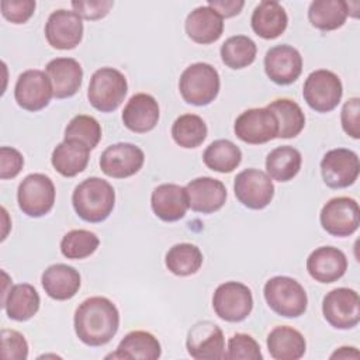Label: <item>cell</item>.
Listing matches in <instances>:
<instances>
[{
	"instance_id": "6da1fadb",
	"label": "cell",
	"mask_w": 360,
	"mask_h": 360,
	"mask_svg": "<svg viewBox=\"0 0 360 360\" xmlns=\"http://www.w3.org/2000/svg\"><path fill=\"white\" fill-rule=\"evenodd\" d=\"M73 326L76 336L87 346H104L117 335L120 312L105 297L86 298L75 311Z\"/></svg>"
},
{
	"instance_id": "7a4b0ae2",
	"label": "cell",
	"mask_w": 360,
	"mask_h": 360,
	"mask_svg": "<svg viewBox=\"0 0 360 360\" xmlns=\"http://www.w3.org/2000/svg\"><path fill=\"white\" fill-rule=\"evenodd\" d=\"M72 204L79 218L97 224L105 221L115 205L114 187L104 179L89 177L79 183L72 194Z\"/></svg>"
},
{
	"instance_id": "3957f363",
	"label": "cell",
	"mask_w": 360,
	"mask_h": 360,
	"mask_svg": "<svg viewBox=\"0 0 360 360\" xmlns=\"http://www.w3.org/2000/svg\"><path fill=\"white\" fill-rule=\"evenodd\" d=\"M269 308L284 318H298L305 314L308 297L304 287L292 277L274 276L263 287Z\"/></svg>"
},
{
	"instance_id": "277c9868",
	"label": "cell",
	"mask_w": 360,
	"mask_h": 360,
	"mask_svg": "<svg viewBox=\"0 0 360 360\" xmlns=\"http://www.w3.org/2000/svg\"><path fill=\"white\" fill-rule=\"evenodd\" d=\"M221 87L217 69L205 62H197L187 66L179 80V90L187 104L202 107L211 104Z\"/></svg>"
},
{
	"instance_id": "5b68a950",
	"label": "cell",
	"mask_w": 360,
	"mask_h": 360,
	"mask_svg": "<svg viewBox=\"0 0 360 360\" xmlns=\"http://www.w3.org/2000/svg\"><path fill=\"white\" fill-rule=\"evenodd\" d=\"M128 91L125 76L115 68L97 69L89 83V103L101 112L115 111L124 101Z\"/></svg>"
},
{
	"instance_id": "8992f818",
	"label": "cell",
	"mask_w": 360,
	"mask_h": 360,
	"mask_svg": "<svg viewBox=\"0 0 360 360\" xmlns=\"http://www.w3.org/2000/svg\"><path fill=\"white\" fill-rule=\"evenodd\" d=\"M55 195V184L49 176L31 173L18 184L17 202L27 217L41 218L53 208Z\"/></svg>"
},
{
	"instance_id": "52a82bcc",
	"label": "cell",
	"mask_w": 360,
	"mask_h": 360,
	"mask_svg": "<svg viewBox=\"0 0 360 360\" xmlns=\"http://www.w3.org/2000/svg\"><path fill=\"white\" fill-rule=\"evenodd\" d=\"M343 96V86L339 76L326 69H318L308 75L302 86L305 103L316 112L335 110Z\"/></svg>"
},
{
	"instance_id": "ba28073f",
	"label": "cell",
	"mask_w": 360,
	"mask_h": 360,
	"mask_svg": "<svg viewBox=\"0 0 360 360\" xmlns=\"http://www.w3.org/2000/svg\"><path fill=\"white\" fill-rule=\"evenodd\" d=\"M212 308L222 321L242 322L253 309L252 291L243 283L225 281L214 291Z\"/></svg>"
},
{
	"instance_id": "9c48e42d",
	"label": "cell",
	"mask_w": 360,
	"mask_h": 360,
	"mask_svg": "<svg viewBox=\"0 0 360 360\" xmlns=\"http://www.w3.org/2000/svg\"><path fill=\"white\" fill-rule=\"evenodd\" d=\"M322 314L335 329L347 330L360 322V298L353 288L339 287L330 290L322 300Z\"/></svg>"
},
{
	"instance_id": "30bf717a",
	"label": "cell",
	"mask_w": 360,
	"mask_h": 360,
	"mask_svg": "<svg viewBox=\"0 0 360 360\" xmlns=\"http://www.w3.org/2000/svg\"><path fill=\"white\" fill-rule=\"evenodd\" d=\"M233 193L243 207L249 210H263L274 197V184L266 172L250 167L236 174Z\"/></svg>"
},
{
	"instance_id": "8fae6325",
	"label": "cell",
	"mask_w": 360,
	"mask_h": 360,
	"mask_svg": "<svg viewBox=\"0 0 360 360\" xmlns=\"http://www.w3.org/2000/svg\"><path fill=\"white\" fill-rule=\"evenodd\" d=\"M321 226L332 236L346 238L353 235L360 225V208L354 198H330L321 210Z\"/></svg>"
},
{
	"instance_id": "7c38bea8",
	"label": "cell",
	"mask_w": 360,
	"mask_h": 360,
	"mask_svg": "<svg viewBox=\"0 0 360 360\" xmlns=\"http://www.w3.org/2000/svg\"><path fill=\"white\" fill-rule=\"evenodd\" d=\"M359 173V156L352 149H330L321 160V174L323 183L330 188H346L354 184Z\"/></svg>"
},
{
	"instance_id": "4fadbf2b",
	"label": "cell",
	"mask_w": 360,
	"mask_h": 360,
	"mask_svg": "<svg viewBox=\"0 0 360 360\" xmlns=\"http://www.w3.org/2000/svg\"><path fill=\"white\" fill-rule=\"evenodd\" d=\"M145 162L143 150L129 142L107 146L98 160L101 172L112 179H127L136 174Z\"/></svg>"
},
{
	"instance_id": "5bb4252c",
	"label": "cell",
	"mask_w": 360,
	"mask_h": 360,
	"mask_svg": "<svg viewBox=\"0 0 360 360\" xmlns=\"http://www.w3.org/2000/svg\"><path fill=\"white\" fill-rule=\"evenodd\" d=\"M233 132L245 143L262 145L277 138L278 125L274 114L266 107L249 108L235 120Z\"/></svg>"
},
{
	"instance_id": "9a60e30c",
	"label": "cell",
	"mask_w": 360,
	"mask_h": 360,
	"mask_svg": "<svg viewBox=\"0 0 360 360\" xmlns=\"http://www.w3.org/2000/svg\"><path fill=\"white\" fill-rule=\"evenodd\" d=\"M53 97V89L48 75L38 69L22 72L14 86V98L17 104L27 111H39L45 108Z\"/></svg>"
},
{
	"instance_id": "2e32d148",
	"label": "cell",
	"mask_w": 360,
	"mask_h": 360,
	"mask_svg": "<svg viewBox=\"0 0 360 360\" xmlns=\"http://www.w3.org/2000/svg\"><path fill=\"white\" fill-rule=\"evenodd\" d=\"M186 347L188 354L195 360L225 359L224 332L211 321H200L190 328Z\"/></svg>"
},
{
	"instance_id": "e0dca14e",
	"label": "cell",
	"mask_w": 360,
	"mask_h": 360,
	"mask_svg": "<svg viewBox=\"0 0 360 360\" xmlns=\"http://www.w3.org/2000/svg\"><path fill=\"white\" fill-rule=\"evenodd\" d=\"M45 38L55 49H73L82 42L83 21L75 11L65 8L55 10L46 20Z\"/></svg>"
},
{
	"instance_id": "ac0fdd59",
	"label": "cell",
	"mask_w": 360,
	"mask_h": 360,
	"mask_svg": "<svg viewBox=\"0 0 360 360\" xmlns=\"http://www.w3.org/2000/svg\"><path fill=\"white\" fill-rule=\"evenodd\" d=\"M264 72L276 84H291L302 72V56L291 45H276L264 55Z\"/></svg>"
},
{
	"instance_id": "d6986e66",
	"label": "cell",
	"mask_w": 360,
	"mask_h": 360,
	"mask_svg": "<svg viewBox=\"0 0 360 360\" xmlns=\"http://www.w3.org/2000/svg\"><path fill=\"white\" fill-rule=\"evenodd\" d=\"M186 191L188 197V208L201 214L217 212L224 207L228 197L225 184L221 180L208 176L188 181Z\"/></svg>"
},
{
	"instance_id": "ffe728a7",
	"label": "cell",
	"mask_w": 360,
	"mask_h": 360,
	"mask_svg": "<svg viewBox=\"0 0 360 360\" xmlns=\"http://www.w3.org/2000/svg\"><path fill=\"white\" fill-rule=\"evenodd\" d=\"M347 270L346 255L335 246H319L307 259V271L318 283H335Z\"/></svg>"
},
{
	"instance_id": "44dd1931",
	"label": "cell",
	"mask_w": 360,
	"mask_h": 360,
	"mask_svg": "<svg viewBox=\"0 0 360 360\" xmlns=\"http://www.w3.org/2000/svg\"><path fill=\"white\" fill-rule=\"evenodd\" d=\"M153 214L165 222H176L184 218L188 210L186 187L174 183H163L153 188L150 195Z\"/></svg>"
},
{
	"instance_id": "7402d4cb",
	"label": "cell",
	"mask_w": 360,
	"mask_h": 360,
	"mask_svg": "<svg viewBox=\"0 0 360 360\" xmlns=\"http://www.w3.org/2000/svg\"><path fill=\"white\" fill-rule=\"evenodd\" d=\"M124 125L135 134H146L152 131L160 117L156 98L148 93L134 94L122 110Z\"/></svg>"
},
{
	"instance_id": "603a6c76",
	"label": "cell",
	"mask_w": 360,
	"mask_h": 360,
	"mask_svg": "<svg viewBox=\"0 0 360 360\" xmlns=\"http://www.w3.org/2000/svg\"><path fill=\"white\" fill-rule=\"evenodd\" d=\"M45 73L51 80L53 97L56 98H69L82 87L83 69L73 58H55L49 60L45 66Z\"/></svg>"
},
{
	"instance_id": "cb8c5ba5",
	"label": "cell",
	"mask_w": 360,
	"mask_h": 360,
	"mask_svg": "<svg viewBox=\"0 0 360 360\" xmlns=\"http://www.w3.org/2000/svg\"><path fill=\"white\" fill-rule=\"evenodd\" d=\"M41 284L49 298L66 301L79 292L82 278L75 267L65 263H55L44 270Z\"/></svg>"
},
{
	"instance_id": "d4e9b609",
	"label": "cell",
	"mask_w": 360,
	"mask_h": 360,
	"mask_svg": "<svg viewBox=\"0 0 360 360\" xmlns=\"http://www.w3.org/2000/svg\"><path fill=\"white\" fill-rule=\"evenodd\" d=\"M184 28L191 41L208 45L221 38L224 32V18L210 6H200L187 15Z\"/></svg>"
},
{
	"instance_id": "484cf974",
	"label": "cell",
	"mask_w": 360,
	"mask_h": 360,
	"mask_svg": "<svg viewBox=\"0 0 360 360\" xmlns=\"http://www.w3.org/2000/svg\"><path fill=\"white\" fill-rule=\"evenodd\" d=\"M252 30L263 39L278 38L288 25V15L284 7L273 0L260 1L250 18Z\"/></svg>"
},
{
	"instance_id": "4316f807",
	"label": "cell",
	"mask_w": 360,
	"mask_h": 360,
	"mask_svg": "<svg viewBox=\"0 0 360 360\" xmlns=\"http://www.w3.org/2000/svg\"><path fill=\"white\" fill-rule=\"evenodd\" d=\"M267 350L274 360H298L305 354L307 342L292 326H276L267 335Z\"/></svg>"
},
{
	"instance_id": "83f0119b",
	"label": "cell",
	"mask_w": 360,
	"mask_h": 360,
	"mask_svg": "<svg viewBox=\"0 0 360 360\" xmlns=\"http://www.w3.org/2000/svg\"><path fill=\"white\" fill-rule=\"evenodd\" d=\"M1 302L10 319L24 322L31 319L38 312L41 298L34 285L20 283L10 287Z\"/></svg>"
},
{
	"instance_id": "f1b7e54d",
	"label": "cell",
	"mask_w": 360,
	"mask_h": 360,
	"mask_svg": "<svg viewBox=\"0 0 360 360\" xmlns=\"http://www.w3.org/2000/svg\"><path fill=\"white\" fill-rule=\"evenodd\" d=\"M162 354L159 340L146 330H132L127 333L117 346V350L107 359H143L156 360Z\"/></svg>"
},
{
	"instance_id": "f546056e",
	"label": "cell",
	"mask_w": 360,
	"mask_h": 360,
	"mask_svg": "<svg viewBox=\"0 0 360 360\" xmlns=\"http://www.w3.org/2000/svg\"><path fill=\"white\" fill-rule=\"evenodd\" d=\"M90 150L76 142V141H65L58 143L52 152L51 163L53 169L63 177H75L82 173L90 159Z\"/></svg>"
},
{
	"instance_id": "4dcf8cb0",
	"label": "cell",
	"mask_w": 360,
	"mask_h": 360,
	"mask_svg": "<svg viewBox=\"0 0 360 360\" xmlns=\"http://www.w3.org/2000/svg\"><path fill=\"white\" fill-rule=\"evenodd\" d=\"M349 15V3L343 0H315L309 4L308 20L321 31L340 28Z\"/></svg>"
},
{
	"instance_id": "1f68e13d",
	"label": "cell",
	"mask_w": 360,
	"mask_h": 360,
	"mask_svg": "<svg viewBox=\"0 0 360 360\" xmlns=\"http://www.w3.org/2000/svg\"><path fill=\"white\" fill-rule=\"evenodd\" d=\"M302 163V156L298 149L290 145H281L274 148L266 158V173L270 179L280 183L292 180Z\"/></svg>"
},
{
	"instance_id": "d6a6232c",
	"label": "cell",
	"mask_w": 360,
	"mask_h": 360,
	"mask_svg": "<svg viewBox=\"0 0 360 360\" xmlns=\"http://www.w3.org/2000/svg\"><path fill=\"white\" fill-rule=\"evenodd\" d=\"M266 108L271 111L277 120V138H295L304 129L305 115L301 107L294 100L277 98L271 101Z\"/></svg>"
},
{
	"instance_id": "836d02e7",
	"label": "cell",
	"mask_w": 360,
	"mask_h": 360,
	"mask_svg": "<svg viewBox=\"0 0 360 360\" xmlns=\"http://www.w3.org/2000/svg\"><path fill=\"white\" fill-rule=\"evenodd\" d=\"M202 253L198 246L193 243H176L165 256V264L170 273L179 277L195 274L202 266Z\"/></svg>"
},
{
	"instance_id": "e575fe53",
	"label": "cell",
	"mask_w": 360,
	"mask_h": 360,
	"mask_svg": "<svg viewBox=\"0 0 360 360\" xmlns=\"http://www.w3.org/2000/svg\"><path fill=\"white\" fill-rule=\"evenodd\" d=\"M204 165L218 173H231L242 162V150L229 139L211 142L202 153Z\"/></svg>"
},
{
	"instance_id": "d590c367",
	"label": "cell",
	"mask_w": 360,
	"mask_h": 360,
	"mask_svg": "<svg viewBox=\"0 0 360 360\" xmlns=\"http://www.w3.org/2000/svg\"><path fill=\"white\" fill-rule=\"evenodd\" d=\"M219 53L225 66L231 69H243L255 62L257 46L255 41L246 35H233L225 39Z\"/></svg>"
},
{
	"instance_id": "8d00e7d4",
	"label": "cell",
	"mask_w": 360,
	"mask_h": 360,
	"mask_svg": "<svg viewBox=\"0 0 360 360\" xmlns=\"http://www.w3.org/2000/svg\"><path fill=\"white\" fill-rule=\"evenodd\" d=\"M207 132V124L197 114H183L172 125L173 141L184 149L200 146L205 141Z\"/></svg>"
},
{
	"instance_id": "74e56055",
	"label": "cell",
	"mask_w": 360,
	"mask_h": 360,
	"mask_svg": "<svg viewBox=\"0 0 360 360\" xmlns=\"http://www.w3.org/2000/svg\"><path fill=\"white\" fill-rule=\"evenodd\" d=\"M100 245L98 236L87 229H72L60 240V253L72 260L91 256Z\"/></svg>"
},
{
	"instance_id": "f35d334b",
	"label": "cell",
	"mask_w": 360,
	"mask_h": 360,
	"mask_svg": "<svg viewBox=\"0 0 360 360\" xmlns=\"http://www.w3.org/2000/svg\"><path fill=\"white\" fill-rule=\"evenodd\" d=\"M63 139L76 141L84 145L89 150H93L101 139V127L94 117L79 114L68 122Z\"/></svg>"
},
{
	"instance_id": "ab89813d",
	"label": "cell",
	"mask_w": 360,
	"mask_h": 360,
	"mask_svg": "<svg viewBox=\"0 0 360 360\" xmlns=\"http://www.w3.org/2000/svg\"><path fill=\"white\" fill-rule=\"evenodd\" d=\"M225 359L229 360H262L259 343L248 333H235L228 339Z\"/></svg>"
},
{
	"instance_id": "60d3db41",
	"label": "cell",
	"mask_w": 360,
	"mask_h": 360,
	"mask_svg": "<svg viewBox=\"0 0 360 360\" xmlns=\"http://www.w3.org/2000/svg\"><path fill=\"white\" fill-rule=\"evenodd\" d=\"M1 357L6 360H25L28 343L22 333L14 329H1Z\"/></svg>"
},
{
	"instance_id": "b9f144b4",
	"label": "cell",
	"mask_w": 360,
	"mask_h": 360,
	"mask_svg": "<svg viewBox=\"0 0 360 360\" xmlns=\"http://www.w3.org/2000/svg\"><path fill=\"white\" fill-rule=\"evenodd\" d=\"M34 0H1V14L3 17L13 24L27 22L35 11Z\"/></svg>"
},
{
	"instance_id": "7bdbcfd3",
	"label": "cell",
	"mask_w": 360,
	"mask_h": 360,
	"mask_svg": "<svg viewBox=\"0 0 360 360\" xmlns=\"http://www.w3.org/2000/svg\"><path fill=\"white\" fill-rule=\"evenodd\" d=\"M73 11L84 20L96 21L100 18H104L110 10L114 6V1L111 0H79L70 3Z\"/></svg>"
},
{
	"instance_id": "ee69618b",
	"label": "cell",
	"mask_w": 360,
	"mask_h": 360,
	"mask_svg": "<svg viewBox=\"0 0 360 360\" xmlns=\"http://www.w3.org/2000/svg\"><path fill=\"white\" fill-rule=\"evenodd\" d=\"M340 121L343 131L353 139L360 138V98H349L340 112Z\"/></svg>"
},
{
	"instance_id": "f6af8a7d",
	"label": "cell",
	"mask_w": 360,
	"mask_h": 360,
	"mask_svg": "<svg viewBox=\"0 0 360 360\" xmlns=\"http://www.w3.org/2000/svg\"><path fill=\"white\" fill-rule=\"evenodd\" d=\"M24 166V158L20 150L11 146L0 148V179H14Z\"/></svg>"
},
{
	"instance_id": "bcb514c9",
	"label": "cell",
	"mask_w": 360,
	"mask_h": 360,
	"mask_svg": "<svg viewBox=\"0 0 360 360\" xmlns=\"http://www.w3.org/2000/svg\"><path fill=\"white\" fill-rule=\"evenodd\" d=\"M211 8H214L222 18H231L238 15L243 6L245 1L242 0H208V4Z\"/></svg>"
},
{
	"instance_id": "7dc6e473",
	"label": "cell",
	"mask_w": 360,
	"mask_h": 360,
	"mask_svg": "<svg viewBox=\"0 0 360 360\" xmlns=\"http://www.w3.org/2000/svg\"><path fill=\"white\" fill-rule=\"evenodd\" d=\"M360 353L353 346H342L330 354V359H359Z\"/></svg>"
}]
</instances>
